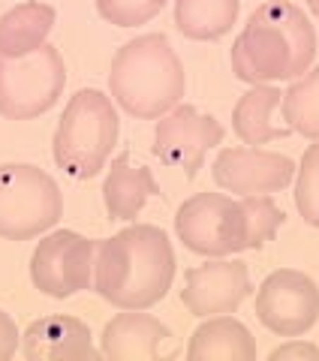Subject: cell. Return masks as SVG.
Listing matches in <instances>:
<instances>
[{"mask_svg": "<svg viewBox=\"0 0 319 361\" xmlns=\"http://www.w3.org/2000/svg\"><path fill=\"white\" fill-rule=\"evenodd\" d=\"M253 286H250V268L241 259L208 256V262L193 265L184 271V289L181 301L193 316H220L235 313Z\"/></svg>", "mask_w": 319, "mask_h": 361, "instance_id": "11", "label": "cell"}, {"mask_svg": "<svg viewBox=\"0 0 319 361\" xmlns=\"http://www.w3.org/2000/svg\"><path fill=\"white\" fill-rule=\"evenodd\" d=\"M175 280V250L169 235L151 223L124 226L100 241L94 289L121 310H148L166 298Z\"/></svg>", "mask_w": 319, "mask_h": 361, "instance_id": "1", "label": "cell"}, {"mask_svg": "<svg viewBox=\"0 0 319 361\" xmlns=\"http://www.w3.org/2000/svg\"><path fill=\"white\" fill-rule=\"evenodd\" d=\"M100 241L85 238L73 229L49 232L33 247L30 280L49 298H70L94 286V262Z\"/></svg>", "mask_w": 319, "mask_h": 361, "instance_id": "8", "label": "cell"}, {"mask_svg": "<svg viewBox=\"0 0 319 361\" xmlns=\"http://www.w3.org/2000/svg\"><path fill=\"white\" fill-rule=\"evenodd\" d=\"M223 135V123L214 115H205L190 103H178L172 111L160 115L151 151L160 157V163L181 169L187 178H196L205 163V154L217 148Z\"/></svg>", "mask_w": 319, "mask_h": 361, "instance_id": "10", "label": "cell"}, {"mask_svg": "<svg viewBox=\"0 0 319 361\" xmlns=\"http://www.w3.org/2000/svg\"><path fill=\"white\" fill-rule=\"evenodd\" d=\"M175 232L199 256H232L247 247V211L241 196L196 193L175 214Z\"/></svg>", "mask_w": 319, "mask_h": 361, "instance_id": "7", "label": "cell"}, {"mask_svg": "<svg viewBox=\"0 0 319 361\" xmlns=\"http://www.w3.org/2000/svg\"><path fill=\"white\" fill-rule=\"evenodd\" d=\"M157 0H97V13L118 27H136L145 25L160 13Z\"/></svg>", "mask_w": 319, "mask_h": 361, "instance_id": "23", "label": "cell"}, {"mask_svg": "<svg viewBox=\"0 0 319 361\" xmlns=\"http://www.w3.org/2000/svg\"><path fill=\"white\" fill-rule=\"evenodd\" d=\"M295 208L301 217L319 229V139L304 151L301 163L295 166Z\"/></svg>", "mask_w": 319, "mask_h": 361, "instance_id": "22", "label": "cell"}, {"mask_svg": "<svg viewBox=\"0 0 319 361\" xmlns=\"http://www.w3.org/2000/svg\"><path fill=\"white\" fill-rule=\"evenodd\" d=\"M244 211H247V247L259 250L277 235L283 226V211L271 193H256V196H241Z\"/></svg>", "mask_w": 319, "mask_h": 361, "instance_id": "21", "label": "cell"}, {"mask_svg": "<svg viewBox=\"0 0 319 361\" xmlns=\"http://www.w3.org/2000/svg\"><path fill=\"white\" fill-rule=\"evenodd\" d=\"M112 99L136 118L172 111L187 90V73L166 33H145L124 42L109 66Z\"/></svg>", "mask_w": 319, "mask_h": 361, "instance_id": "3", "label": "cell"}, {"mask_svg": "<svg viewBox=\"0 0 319 361\" xmlns=\"http://www.w3.org/2000/svg\"><path fill=\"white\" fill-rule=\"evenodd\" d=\"M241 0H175V25L190 39H220L232 30Z\"/></svg>", "mask_w": 319, "mask_h": 361, "instance_id": "19", "label": "cell"}, {"mask_svg": "<svg viewBox=\"0 0 319 361\" xmlns=\"http://www.w3.org/2000/svg\"><path fill=\"white\" fill-rule=\"evenodd\" d=\"M316 30L304 9L289 0H268L256 6L244 30L232 42V73L247 85L292 82L313 66Z\"/></svg>", "mask_w": 319, "mask_h": 361, "instance_id": "2", "label": "cell"}, {"mask_svg": "<svg viewBox=\"0 0 319 361\" xmlns=\"http://www.w3.org/2000/svg\"><path fill=\"white\" fill-rule=\"evenodd\" d=\"M160 196V184L148 166H136L133 157L124 151L112 160L106 180H102V202L112 220L130 223L142 214L145 202Z\"/></svg>", "mask_w": 319, "mask_h": 361, "instance_id": "15", "label": "cell"}, {"mask_svg": "<svg viewBox=\"0 0 319 361\" xmlns=\"http://www.w3.org/2000/svg\"><path fill=\"white\" fill-rule=\"evenodd\" d=\"M268 361H319V346L307 341H289L268 353Z\"/></svg>", "mask_w": 319, "mask_h": 361, "instance_id": "24", "label": "cell"}, {"mask_svg": "<svg viewBox=\"0 0 319 361\" xmlns=\"http://www.w3.org/2000/svg\"><path fill=\"white\" fill-rule=\"evenodd\" d=\"M18 346H21V334H18L16 319L6 310H0V361L13 358Z\"/></svg>", "mask_w": 319, "mask_h": 361, "instance_id": "25", "label": "cell"}, {"mask_svg": "<svg viewBox=\"0 0 319 361\" xmlns=\"http://www.w3.org/2000/svg\"><path fill=\"white\" fill-rule=\"evenodd\" d=\"M280 87L277 85H250V90H244L241 97H238V103L232 109V130L235 135L241 139L244 145H268L275 139H283V135H289L292 130L289 127H277L271 115H275V109L280 106Z\"/></svg>", "mask_w": 319, "mask_h": 361, "instance_id": "18", "label": "cell"}, {"mask_svg": "<svg viewBox=\"0 0 319 361\" xmlns=\"http://www.w3.org/2000/svg\"><path fill=\"white\" fill-rule=\"evenodd\" d=\"M169 329L145 310H124L112 316L100 337V353L112 361H154L169 341Z\"/></svg>", "mask_w": 319, "mask_h": 361, "instance_id": "14", "label": "cell"}, {"mask_svg": "<svg viewBox=\"0 0 319 361\" xmlns=\"http://www.w3.org/2000/svg\"><path fill=\"white\" fill-rule=\"evenodd\" d=\"M214 180L226 193L235 196H256V193H277L295 178V163L287 154L238 145L223 148L211 166Z\"/></svg>", "mask_w": 319, "mask_h": 361, "instance_id": "12", "label": "cell"}, {"mask_svg": "<svg viewBox=\"0 0 319 361\" xmlns=\"http://www.w3.org/2000/svg\"><path fill=\"white\" fill-rule=\"evenodd\" d=\"M307 6H311L313 16H319V0H307Z\"/></svg>", "mask_w": 319, "mask_h": 361, "instance_id": "26", "label": "cell"}, {"mask_svg": "<svg viewBox=\"0 0 319 361\" xmlns=\"http://www.w3.org/2000/svg\"><path fill=\"white\" fill-rule=\"evenodd\" d=\"M66 85L61 51L45 42L28 58L0 54V115L9 121H30L58 103Z\"/></svg>", "mask_w": 319, "mask_h": 361, "instance_id": "6", "label": "cell"}, {"mask_svg": "<svg viewBox=\"0 0 319 361\" xmlns=\"http://www.w3.org/2000/svg\"><path fill=\"white\" fill-rule=\"evenodd\" d=\"M187 358L190 361H253L256 341L247 331V325L238 322L229 313L205 316V322L190 337Z\"/></svg>", "mask_w": 319, "mask_h": 361, "instance_id": "16", "label": "cell"}, {"mask_svg": "<svg viewBox=\"0 0 319 361\" xmlns=\"http://www.w3.org/2000/svg\"><path fill=\"white\" fill-rule=\"evenodd\" d=\"M256 316L268 331L299 337L319 319V286L311 274L295 268H277L256 289Z\"/></svg>", "mask_w": 319, "mask_h": 361, "instance_id": "9", "label": "cell"}, {"mask_svg": "<svg viewBox=\"0 0 319 361\" xmlns=\"http://www.w3.org/2000/svg\"><path fill=\"white\" fill-rule=\"evenodd\" d=\"M61 187L45 169L30 163L0 166V238H37L61 220Z\"/></svg>", "mask_w": 319, "mask_h": 361, "instance_id": "5", "label": "cell"}, {"mask_svg": "<svg viewBox=\"0 0 319 361\" xmlns=\"http://www.w3.org/2000/svg\"><path fill=\"white\" fill-rule=\"evenodd\" d=\"M118 109L97 87H82L70 97L52 139V154L58 169L70 178H94L106 169L112 148L118 142Z\"/></svg>", "mask_w": 319, "mask_h": 361, "instance_id": "4", "label": "cell"}, {"mask_svg": "<svg viewBox=\"0 0 319 361\" xmlns=\"http://www.w3.org/2000/svg\"><path fill=\"white\" fill-rule=\"evenodd\" d=\"M54 6L28 0V4L13 6L0 16V54L4 58H28L40 51L49 42V33L54 27Z\"/></svg>", "mask_w": 319, "mask_h": 361, "instance_id": "17", "label": "cell"}, {"mask_svg": "<svg viewBox=\"0 0 319 361\" xmlns=\"http://www.w3.org/2000/svg\"><path fill=\"white\" fill-rule=\"evenodd\" d=\"M283 121L292 133L319 139V66H311L283 90Z\"/></svg>", "mask_w": 319, "mask_h": 361, "instance_id": "20", "label": "cell"}, {"mask_svg": "<svg viewBox=\"0 0 319 361\" xmlns=\"http://www.w3.org/2000/svg\"><path fill=\"white\" fill-rule=\"evenodd\" d=\"M21 353L28 361H100L102 353L90 341V329L66 313L33 319L21 334Z\"/></svg>", "mask_w": 319, "mask_h": 361, "instance_id": "13", "label": "cell"}]
</instances>
